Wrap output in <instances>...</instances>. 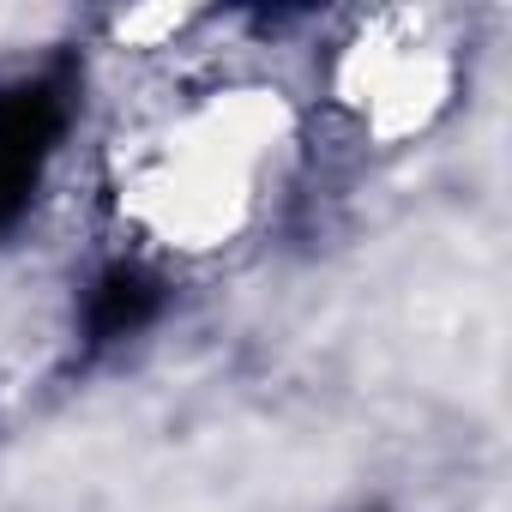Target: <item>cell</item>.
<instances>
[{"mask_svg": "<svg viewBox=\"0 0 512 512\" xmlns=\"http://www.w3.org/2000/svg\"><path fill=\"white\" fill-rule=\"evenodd\" d=\"M37 169H43V151L0 139V229L25 211V199H31V187H37Z\"/></svg>", "mask_w": 512, "mask_h": 512, "instance_id": "obj_2", "label": "cell"}, {"mask_svg": "<svg viewBox=\"0 0 512 512\" xmlns=\"http://www.w3.org/2000/svg\"><path fill=\"white\" fill-rule=\"evenodd\" d=\"M151 314H157V284H151L139 266H115V272L97 278V290H91V314H85V320H91V338L109 344V338L139 332Z\"/></svg>", "mask_w": 512, "mask_h": 512, "instance_id": "obj_1", "label": "cell"}]
</instances>
